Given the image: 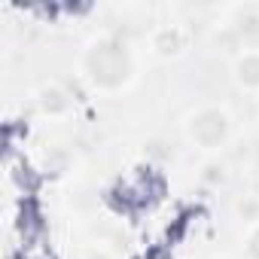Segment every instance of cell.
Here are the masks:
<instances>
[{
	"instance_id": "cell-1",
	"label": "cell",
	"mask_w": 259,
	"mask_h": 259,
	"mask_svg": "<svg viewBox=\"0 0 259 259\" xmlns=\"http://www.w3.org/2000/svg\"><path fill=\"white\" fill-rule=\"evenodd\" d=\"M82 76L92 82V89L98 92H122L132 85L135 73H138V61L119 37H98L82 49L79 58Z\"/></svg>"
},
{
	"instance_id": "cell-2",
	"label": "cell",
	"mask_w": 259,
	"mask_h": 259,
	"mask_svg": "<svg viewBox=\"0 0 259 259\" xmlns=\"http://www.w3.org/2000/svg\"><path fill=\"white\" fill-rule=\"evenodd\" d=\"M183 135L192 147L204 153H217L232 138V116L220 104H201L183 116Z\"/></svg>"
},
{
	"instance_id": "cell-3",
	"label": "cell",
	"mask_w": 259,
	"mask_h": 259,
	"mask_svg": "<svg viewBox=\"0 0 259 259\" xmlns=\"http://www.w3.org/2000/svg\"><path fill=\"white\" fill-rule=\"evenodd\" d=\"M232 76L241 89L259 92V49H244L232 61Z\"/></svg>"
},
{
	"instance_id": "cell-4",
	"label": "cell",
	"mask_w": 259,
	"mask_h": 259,
	"mask_svg": "<svg viewBox=\"0 0 259 259\" xmlns=\"http://www.w3.org/2000/svg\"><path fill=\"white\" fill-rule=\"evenodd\" d=\"M153 49L162 52V55H177L183 49V34L171 25V28H159L156 37H153Z\"/></svg>"
},
{
	"instance_id": "cell-5",
	"label": "cell",
	"mask_w": 259,
	"mask_h": 259,
	"mask_svg": "<svg viewBox=\"0 0 259 259\" xmlns=\"http://www.w3.org/2000/svg\"><path fill=\"white\" fill-rule=\"evenodd\" d=\"M67 107H70V101H67L64 89H58V85L43 89V95H40V110H43V113H49V116H61V113H67Z\"/></svg>"
},
{
	"instance_id": "cell-6",
	"label": "cell",
	"mask_w": 259,
	"mask_h": 259,
	"mask_svg": "<svg viewBox=\"0 0 259 259\" xmlns=\"http://www.w3.org/2000/svg\"><path fill=\"white\" fill-rule=\"evenodd\" d=\"M244 259H259V223H253L247 229V238H244Z\"/></svg>"
}]
</instances>
